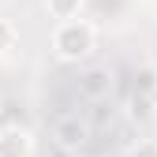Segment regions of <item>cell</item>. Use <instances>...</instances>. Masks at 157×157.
<instances>
[{"label":"cell","mask_w":157,"mask_h":157,"mask_svg":"<svg viewBox=\"0 0 157 157\" xmlns=\"http://www.w3.org/2000/svg\"><path fill=\"white\" fill-rule=\"evenodd\" d=\"M34 153V135L26 127H4L0 131V157H30Z\"/></svg>","instance_id":"obj_2"},{"label":"cell","mask_w":157,"mask_h":157,"mask_svg":"<svg viewBox=\"0 0 157 157\" xmlns=\"http://www.w3.org/2000/svg\"><path fill=\"white\" fill-rule=\"evenodd\" d=\"M82 4H86V0H45V11H49V19L64 23V19H78Z\"/></svg>","instance_id":"obj_3"},{"label":"cell","mask_w":157,"mask_h":157,"mask_svg":"<svg viewBox=\"0 0 157 157\" xmlns=\"http://www.w3.org/2000/svg\"><path fill=\"white\" fill-rule=\"evenodd\" d=\"M15 41H19L15 23H11V19H0V56H4V52H11V49H15Z\"/></svg>","instance_id":"obj_4"},{"label":"cell","mask_w":157,"mask_h":157,"mask_svg":"<svg viewBox=\"0 0 157 157\" xmlns=\"http://www.w3.org/2000/svg\"><path fill=\"white\" fill-rule=\"evenodd\" d=\"M94 41H97V30H94V23H86V19H64V23H56L52 34H49L52 56L64 60V64L86 60V56L94 52Z\"/></svg>","instance_id":"obj_1"}]
</instances>
